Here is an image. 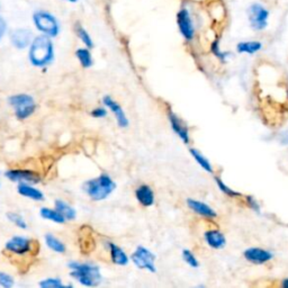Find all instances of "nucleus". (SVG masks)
<instances>
[{
  "label": "nucleus",
  "mask_w": 288,
  "mask_h": 288,
  "mask_svg": "<svg viewBox=\"0 0 288 288\" xmlns=\"http://www.w3.org/2000/svg\"><path fill=\"white\" fill-rule=\"evenodd\" d=\"M7 218L14 224V225L22 228V230H26L27 228V223L21 214H17L15 212H9L7 213Z\"/></svg>",
  "instance_id": "29"
},
{
  "label": "nucleus",
  "mask_w": 288,
  "mask_h": 288,
  "mask_svg": "<svg viewBox=\"0 0 288 288\" xmlns=\"http://www.w3.org/2000/svg\"><path fill=\"white\" fill-rule=\"evenodd\" d=\"M76 33L78 35V38L81 40V42L84 43L87 48L88 49L94 48V42H93V40H91L89 33L80 24L76 25Z\"/></svg>",
  "instance_id": "26"
},
{
  "label": "nucleus",
  "mask_w": 288,
  "mask_h": 288,
  "mask_svg": "<svg viewBox=\"0 0 288 288\" xmlns=\"http://www.w3.org/2000/svg\"><path fill=\"white\" fill-rule=\"evenodd\" d=\"M243 257L246 261H249L253 264H263L270 261L273 258V253L269 250L252 246V248L244 250Z\"/></svg>",
  "instance_id": "11"
},
{
  "label": "nucleus",
  "mask_w": 288,
  "mask_h": 288,
  "mask_svg": "<svg viewBox=\"0 0 288 288\" xmlns=\"http://www.w3.org/2000/svg\"><path fill=\"white\" fill-rule=\"evenodd\" d=\"M108 249L113 263L117 264V266H126V264L129 263L130 259L121 246L116 245L115 243H113V242H108Z\"/></svg>",
  "instance_id": "19"
},
{
  "label": "nucleus",
  "mask_w": 288,
  "mask_h": 288,
  "mask_svg": "<svg viewBox=\"0 0 288 288\" xmlns=\"http://www.w3.org/2000/svg\"><path fill=\"white\" fill-rule=\"evenodd\" d=\"M131 260L139 269H143V270H148L153 273L157 272V266H155L157 255L145 246L139 245L134 252L131 254Z\"/></svg>",
  "instance_id": "6"
},
{
  "label": "nucleus",
  "mask_w": 288,
  "mask_h": 288,
  "mask_svg": "<svg viewBox=\"0 0 288 288\" xmlns=\"http://www.w3.org/2000/svg\"><path fill=\"white\" fill-rule=\"evenodd\" d=\"M6 29H7L6 22L4 21L3 17H0V40L3 39V36L6 33Z\"/></svg>",
  "instance_id": "35"
},
{
  "label": "nucleus",
  "mask_w": 288,
  "mask_h": 288,
  "mask_svg": "<svg viewBox=\"0 0 288 288\" xmlns=\"http://www.w3.org/2000/svg\"><path fill=\"white\" fill-rule=\"evenodd\" d=\"M45 243L49 246L50 249L57 253H65L66 252V245L62 241L58 239L57 236L53 234H47L45 235Z\"/></svg>",
  "instance_id": "24"
},
{
  "label": "nucleus",
  "mask_w": 288,
  "mask_h": 288,
  "mask_svg": "<svg viewBox=\"0 0 288 288\" xmlns=\"http://www.w3.org/2000/svg\"><path fill=\"white\" fill-rule=\"evenodd\" d=\"M68 267L71 270L70 276L84 286L96 287L103 280L100 268L94 263L70 261Z\"/></svg>",
  "instance_id": "2"
},
{
  "label": "nucleus",
  "mask_w": 288,
  "mask_h": 288,
  "mask_svg": "<svg viewBox=\"0 0 288 288\" xmlns=\"http://www.w3.org/2000/svg\"><path fill=\"white\" fill-rule=\"evenodd\" d=\"M214 180H215L216 185H217V187H218V189L221 190L222 193L225 194L226 196H228V197H230V198H236V197H241V196H242L240 193H237V191H235L234 189L230 188V187L224 184L221 178L214 177Z\"/></svg>",
  "instance_id": "27"
},
{
  "label": "nucleus",
  "mask_w": 288,
  "mask_h": 288,
  "mask_svg": "<svg viewBox=\"0 0 288 288\" xmlns=\"http://www.w3.org/2000/svg\"><path fill=\"white\" fill-rule=\"evenodd\" d=\"M190 154L191 157L195 159V161L197 162L200 167H202L205 171L208 172V173H212L213 172V167L211 162L208 161V159H206L204 157V155L199 152L198 150L196 149H190Z\"/></svg>",
  "instance_id": "25"
},
{
  "label": "nucleus",
  "mask_w": 288,
  "mask_h": 288,
  "mask_svg": "<svg viewBox=\"0 0 288 288\" xmlns=\"http://www.w3.org/2000/svg\"><path fill=\"white\" fill-rule=\"evenodd\" d=\"M5 249L15 254H26L33 250V241L29 237L16 235L6 242Z\"/></svg>",
  "instance_id": "10"
},
{
  "label": "nucleus",
  "mask_w": 288,
  "mask_h": 288,
  "mask_svg": "<svg viewBox=\"0 0 288 288\" xmlns=\"http://www.w3.org/2000/svg\"><path fill=\"white\" fill-rule=\"evenodd\" d=\"M5 177L13 182H18V184L35 185L41 181L39 173L27 170V169H9L5 172Z\"/></svg>",
  "instance_id": "8"
},
{
  "label": "nucleus",
  "mask_w": 288,
  "mask_h": 288,
  "mask_svg": "<svg viewBox=\"0 0 288 288\" xmlns=\"http://www.w3.org/2000/svg\"><path fill=\"white\" fill-rule=\"evenodd\" d=\"M248 18L251 29L263 31L268 25L269 11L260 4H252L248 9Z\"/></svg>",
  "instance_id": "7"
},
{
  "label": "nucleus",
  "mask_w": 288,
  "mask_h": 288,
  "mask_svg": "<svg viewBox=\"0 0 288 288\" xmlns=\"http://www.w3.org/2000/svg\"><path fill=\"white\" fill-rule=\"evenodd\" d=\"M187 206H188L191 211L204 218L215 219L217 217V213L215 212V209H213L209 205L204 202H200V200L188 198L187 199Z\"/></svg>",
  "instance_id": "15"
},
{
  "label": "nucleus",
  "mask_w": 288,
  "mask_h": 288,
  "mask_svg": "<svg viewBox=\"0 0 288 288\" xmlns=\"http://www.w3.org/2000/svg\"><path fill=\"white\" fill-rule=\"evenodd\" d=\"M245 203L248 205V207L250 209H252L253 212L260 214L261 212V207H260V204L258 203V200L255 199L253 196H245Z\"/></svg>",
  "instance_id": "33"
},
{
  "label": "nucleus",
  "mask_w": 288,
  "mask_h": 288,
  "mask_svg": "<svg viewBox=\"0 0 288 288\" xmlns=\"http://www.w3.org/2000/svg\"><path fill=\"white\" fill-rule=\"evenodd\" d=\"M281 286L284 288H288V278H285V279L281 281Z\"/></svg>",
  "instance_id": "36"
},
{
  "label": "nucleus",
  "mask_w": 288,
  "mask_h": 288,
  "mask_svg": "<svg viewBox=\"0 0 288 288\" xmlns=\"http://www.w3.org/2000/svg\"><path fill=\"white\" fill-rule=\"evenodd\" d=\"M33 22L36 29L49 38H56L60 32V26H59L57 18L48 12L40 11L34 13Z\"/></svg>",
  "instance_id": "5"
},
{
  "label": "nucleus",
  "mask_w": 288,
  "mask_h": 288,
  "mask_svg": "<svg viewBox=\"0 0 288 288\" xmlns=\"http://www.w3.org/2000/svg\"><path fill=\"white\" fill-rule=\"evenodd\" d=\"M177 25L181 36L187 42H190V41L194 40L195 27L193 21H191L190 14L186 8H182L177 13Z\"/></svg>",
  "instance_id": "9"
},
{
  "label": "nucleus",
  "mask_w": 288,
  "mask_h": 288,
  "mask_svg": "<svg viewBox=\"0 0 288 288\" xmlns=\"http://www.w3.org/2000/svg\"><path fill=\"white\" fill-rule=\"evenodd\" d=\"M168 118L169 122H170L171 129L175 132V134H177L178 138H179L185 144H188L190 141V136H189V129L186 123L171 111L168 112Z\"/></svg>",
  "instance_id": "12"
},
{
  "label": "nucleus",
  "mask_w": 288,
  "mask_h": 288,
  "mask_svg": "<svg viewBox=\"0 0 288 288\" xmlns=\"http://www.w3.org/2000/svg\"><path fill=\"white\" fill-rule=\"evenodd\" d=\"M76 57L78 60H79L80 65L82 68L85 69H88V68L93 67L94 65V60H93V56L89 51V49H78L76 51Z\"/></svg>",
  "instance_id": "22"
},
{
  "label": "nucleus",
  "mask_w": 288,
  "mask_h": 288,
  "mask_svg": "<svg viewBox=\"0 0 288 288\" xmlns=\"http://www.w3.org/2000/svg\"><path fill=\"white\" fill-rule=\"evenodd\" d=\"M41 216L45 219H49V221L58 223V224H63L66 222V218L63 217L60 213H59L57 209H51L48 207H42L40 211Z\"/></svg>",
  "instance_id": "23"
},
{
  "label": "nucleus",
  "mask_w": 288,
  "mask_h": 288,
  "mask_svg": "<svg viewBox=\"0 0 288 288\" xmlns=\"http://www.w3.org/2000/svg\"><path fill=\"white\" fill-rule=\"evenodd\" d=\"M15 284V280H14L13 276L8 275L6 272L0 271V286L4 288H12Z\"/></svg>",
  "instance_id": "32"
},
{
  "label": "nucleus",
  "mask_w": 288,
  "mask_h": 288,
  "mask_svg": "<svg viewBox=\"0 0 288 288\" xmlns=\"http://www.w3.org/2000/svg\"><path fill=\"white\" fill-rule=\"evenodd\" d=\"M116 188L115 181L112 179L111 176L107 173L102 175L86 181L84 184V190L86 194L93 200H104L106 199Z\"/></svg>",
  "instance_id": "3"
},
{
  "label": "nucleus",
  "mask_w": 288,
  "mask_h": 288,
  "mask_svg": "<svg viewBox=\"0 0 288 288\" xmlns=\"http://www.w3.org/2000/svg\"><path fill=\"white\" fill-rule=\"evenodd\" d=\"M204 239L208 246L213 249H223L226 245V239L223 233L218 230H208L204 233Z\"/></svg>",
  "instance_id": "17"
},
{
  "label": "nucleus",
  "mask_w": 288,
  "mask_h": 288,
  "mask_svg": "<svg viewBox=\"0 0 288 288\" xmlns=\"http://www.w3.org/2000/svg\"><path fill=\"white\" fill-rule=\"evenodd\" d=\"M135 198L143 207L152 206L155 202L154 193L149 185H141L135 190Z\"/></svg>",
  "instance_id": "16"
},
{
  "label": "nucleus",
  "mask_w": 288,
  "mask_h": 288,
  "mask_svg": "<svg viewBox=\"0 0 288 288\" xmlns=\"http://www.w3.org/2000/svg\"><path fill=\"white\" fill-rule=\"evenodd\" d=\"M11 41L16 49L24 50L31 45L32 41H33V34L30 30L26 29L14 30L11 33Z\"/></svg>",
  "instance_id": "14"
},
{
  "label": "nucleus",
  "mask_w": 288,
  "mask_h": 288,
  "mask_svg": "<svg viewBox=\"0 0 288 288\" xmlns=\"http://www.w3.org/2000/svg\"><path fill=\"white\" fill-rule=\"evenodd\" d=\"M103 103L105 106H106L109 111H111L114 116L116 118V122L117 124L120 127H123V129H125V127L129 126L130 122H129V118H127L126 114L124 112V109L122 108V106L120 104H118L116 100H114L111 96H105L103 98Z\"/></svg>",
  "instance_id": "13"
},
{
  "label": "nucleus",
  "mask_w": 288,
  "mask_h": 288,
  "mask_svg": "<svg viewBox=\"0 0 288 288\" xmlns=\"http://www.w3.org/2000/svg\"><path fill=\"white\" fill-rule=\"evenodd\" d=\"M90 115L94 118H104L107 116V111H106V108H104V107H97L91 111Z\"/></svg>",
  "instance_id": "34"
},
{
  "label": "nucleus",
  "mask_w": 288,
  "mask_h": 288,
  "mask_svg": "<svg viewBox=\"0 0 288 288\" xmlns=\"http://www.w3.org/2000/svg\"><path fill=\"white\" fill-rule=\"evenodd\" d=\"M40 286L42 288H65L66 285L61 281L60 278H47L40 281Z\"/></svg>",
  "instance_id": "31"
},
{
  "label": "nucleus",
  "mask_w": 288,
  "mask_h": 288,
  "mask_svg": "<svg viewBox=\"0 0 288 288\" xmlns=\"http://www.w3.org/2000/svg\"><path fill=\"white\" fill-rule=\"evenodd\" d=\"M17 191L23 197L36 200V202H42V200H44V194L42 191L35 188V187L31 184H18Z\"/></svg>",
  "instance_id": "18"
},
{
  "label": "nucleus",
  "mask_w": 288,
  "mask_h": 288,
  "mask_svg": "<svg viewBox=\"0 0 288 288\" xmlns=\"http://www.w3.org/2000/svg\"><path fill=\"white\" fill-rule=\"evenodd\" d=\"M181 257H182V260L188 264V266H190L191 268H198L199 267V261H198V259L196 258V255L191 252L190 250L188 249H184L181 251Z\"/></svg>",
  "instance_id": "28"
},
{
  "label": "nucleus",
  "mask_w": 288,
  "mask_h": 288,
  "mask_svg": "<svg viewBox=\"0 0 288 288\" xmlns=\"http://www.w3.org/2000/svg\"><path fill=\"white\" fill-rule=\"evenodd\" d=\"M262 49V43L258 41H245L236 45V51L239 53L254 54Z\"/></svg>",
  "instance_id": "20"
},
{
  "label": "nucleus",
  "mask_w": 288,
  "mask_h": 288,
  "mask_svg": "<svg viewBox=\"0 0 288 288\" xmlns=\"http://www.w3.org/2000/svg\"><path fill=\"white\" fill-rule=\"evenodd\" d=\"M8 102L14 108L15 116L18 120H26L31 117L36 111V104L34 98L27 94L13 95L8 98Z\"/></svg>",
  "instance_id": "4"
},
{
  "label": "nucleus",
  "mask_w": 288,
  "mask_h": 288,
  "mask_svg": "<svg viewBox=\"0 0 288 288\" xmlns=\"http://www.w3.org/2000/svg\"><path fill=\"white\" fill-rule=\"evenodd\" d=\"M56 209L66 218V221H72V219H75L77 216L76 209L70 206L68 203L63 202V200H56Z\"/></svg>",
  "instance_id": "21"
},
{
  "label": "nucleus",
  "mask_w": 288,
  "mask_h": 288,
  "mask_svg": "<svg viewBox=\"0 0 288 288\" xmlns=\"http://www.w3.org/2000/svg\"><path fill=\"white\" fill-rule=\"evenodd\" d=\"M211 52L215 56L217 59H219L222 62H225L226 59L228 57L227 52H223L221 48H219V40L216 39L214 40L211 44Z\"/></svg>",
  "instance_id": "30"
},
{
  "label": "nucleus",
  "mask_w": 288,
  "mask_h": 288,
  "mask_svg": "<svg viewBox=\"0 0 288 288\" xmlns=\"http://www.w3.org/2000/svg\"><path fill=\"white\" fill-rule=\"evenodd\" d=\"M68 2H70V3H76V2H78V0H68Z\"/></svg>",
  "instance_id": "37"
},
{
  "label": "nucleus",
  "mask_w": 288,
  "mask_h": 288,
  "mask_svg": "<svg viewBox=\"0 0 288 288\" xmlns=\"http://www.w3.org/2000/svg\"><path fill=\"white\" fill-rule=\"evenodd\" d=\"M29 59L34 67L43 68L51 65L54 60V47L51 39L44 34L33 39L30 45Z\"/></svg>",
  "instance_id": "1"
}]
</instances>
